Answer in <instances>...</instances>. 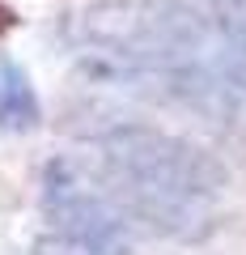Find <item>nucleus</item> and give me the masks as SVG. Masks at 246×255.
Segmentation results:
<instances>
[{
	"label": "nucleus",
	"mask_w": 246,
	"mask_h": 255,
	"mask_svg": "<svg viewBox=\"0 0 246 255\" xmlns=\"http://www.w3.org/2000/svg\"><path fill=\"white\" fill-rule=\"evenodd\" d=\"M38 119H43V107H38L30 77L21 73V64L0 55V128L30 132V128H38Z\"/></svg>",
	"instance_id": "nucleus-1"
}]
</instances>
